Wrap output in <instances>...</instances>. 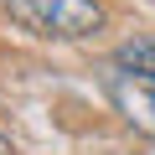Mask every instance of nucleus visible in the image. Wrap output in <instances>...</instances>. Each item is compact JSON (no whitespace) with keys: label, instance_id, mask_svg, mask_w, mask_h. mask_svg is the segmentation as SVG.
Wrapping results in <instances>:
<instances>
[{"label":"nucleus","instance_id":"f257e3e1","mask_svg":"<svg viewBox=\"0 0 155 155\" xmlns=\"http://www.w3.org/2000/svg\"><path fill=\"white\" fill-rule=\"evenodd\" d=\"M11 21L31 26L36 36H57V41H83L104 26V5L98 0H5Z\"/></svg>","mask_w":155,"mask_h":155},{"label":"nucleus","instance_id":"f03ea898","mask_svg":"<svg viewBox=\"0 0 155 155\" xmlns=\"http://www.w3.org/2000/svg\"><path fill=\"white\" fill-rule=\"evenodd\" d=\"M109 98H114V109L134 129L155 134V78H145V72H114L109 78Z\"/></svg>","mask_w":155,"mask_h":155},{"label":"nucleus","instance_id":"7ed1b4c3","mask_svg":"<svg viewBox=\"0 0 155 155\" xmlns=\"http://www.w3.org/2000/svg\"><path fill=\"white\" fill-rule=\"evenodd\" d=\"M114 67H119V72H145V78H155V36H129V41H119Z\"/></svg>","mask_w":155,"mask_h":155},{"label":"nucleus","instance_id":"20e7f679","mask_svg":"<svg viewBox=\"0 0 155 155\" xmlns=\"http://www.w3.org/2000/svg\"><path fill=\"white\" fill-rule=\"evenodd\" d=\"M0 155H16V145H11V140H5V134H0Z\"/></svg>","mask_w":155,"mask_h":155}]
</instances>
